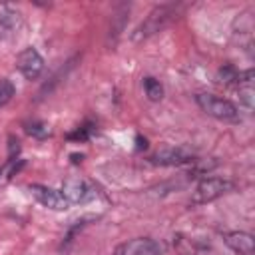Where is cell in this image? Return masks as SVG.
<instances>
[{
    "instance_id": "6da1fadb",
    "label": "cell",
    "mask_w": 255,
    "mask_h": 255,
    "mask_svg": "<svg viewBox=\"0 0 255 255\" xmlns=\"http://www.w3.org/2000/svg\"><path fill=\"white\" fill-rule=\"evenodd\" d=\"M175 18V4H161V6H155L147 18L135 28V32L131 34L133 42H139V40H145L153 34H157L159 30H163L171 20Z\"/></svg>"
},
{
    "instance_id": "7a4b0ae2",
    "label": "cell",
    "mask_w": 255,
    "mask_h": 255,
    "mask_svg": "<svg viewBox=\"0 0 255 255\" xmlns=\"http://www.w3.org/2000/svg\"><path fill=\"white\" fill-rule=\"evenodd\" d=\"M197 106L211 118L221 120V122H239V110L235 104H231L229 100L217 98L213 94H197L195 96Z\"/></svg>"
},
{
    "instance_id": "3957f363",
    "label": "cell",
    "mask_w": 255,
    "mask_h": 255,
    "mask_svg": "<svg viewBox=\"0 0 255 255\" xmlns=\"http://www.w3.org/2000/svg\"><path fill=\"white\" fill-rule=\"evenodd\" d=\"M233 189V181L229 179H221V177H205L197 183L193 195H191V203L193 205H203L209 201H215L217 197L229 193Z\"/></svg>"
},
{
    "instance_id": "277c9868",
    "label": "cell",
    "mask_w": 255,
    "mask_h": 255,
    "mask_svg": "<svg viewBox=\"0 0 255 255\" xmlns=\"http://www.w3.org/2000/svg\"><path fill=\"white\" fill-rule=\"evenodd\" d=\"M62 195L66 197V201L72 205V203H88L92 199H96L98 191L96 187L86 181V179H80V177H72L68 181H64L62 185Z\"/></svg>"
},
{
    "instance_id": "5b68a950",
    "label": "cell",
    "mask_w": 255,
    "mask_h": 255,
    "mask_svg": "<svg viewBox=\"0 0 255 255\" xmlns=\"http://www.w3.org/2000/svg\"><path fill=\"white\" fill-rule=\"evenodd\" d=\"M16 68L26 80H36L44 70V58L36 48H24L16 58Z\"/></svg>"
},
{
    "instance_id": "8992f818",
    "label": "cell",
    "mask_w": 255,
    "mask_h": 255,
    "mask_svg": "<svg viewBox=\"0 0 255 255\" xmlns=\"http://www.w3.org/2000/svg\"><path fill=\"white\" fill-rule=\"evenodd\" d=\"M159 253H161V245L149 237H135L124 241L114 251V255H159Z\"/></svg>"
},
{
    "instance_id": "52a82bcc",
    "label": "cell",
    "mask_w": 255,
    "mask_h": 255,
    "mask_svg": "<svg viewBox=\"0 0 255 255\" xmlns=\"http://www.w3.org/2000/svg\"><path fill=\"white\" fill-rule=\"evenodd\" d=\"M28 189L36 197V201L42 203L44 207H50L54 211H64V209L70 207V203L62 195V191H56V189L46 187V185H40V183H32V185H28Z\"/></svg>"
},
{
    "instance_id": "ba28073f",
    "label": "cell",
    "mask_w": 255,
    "mask_h": 255,
    "mask_svg": "<svg viewBox=\"0 0 255 255\" xmlns=\"http://www.w3.org/2000/svg\"><path fill=\"white\" fill-rule=\"evenodd\" d=\"M20 26H22V14L12 4L0 2V42L18 34Z\"/></svg>"
},
{
    "instance_id": "9c48e42d",
    "label": "cell",
    "mask_w": 255,
    "mask_h": 255,
    "mask_svg": "<svg viewBox=\"0 0 255 255\" xmlns=\"http://www.w3.org/2000/svg\"><path fill=\"white\" fill-rule=\"evenodd\" d=\"M151 161L155 165H185V163L193 161V153L183 147H167V149L157 151L151 157Z\"/></svg>"
},
{
    "instance_id": "30bf717a",
    "label": "cell",
    "mask_w": 255,
    "mask_h": 255,
    "mask_svg": "<svg viewBox=\"0 0 255 255\" xmlns=\"http://www.w3.org/2000/svg\"><path fill=\"white\" fill-rule=\"evenodd\" d=\"M223 241L229 249L239 255H253V235L245 231H231L223 235Z\"/></svg>"
},
{
    "instance_id": "8fae6325",
    "label": "cell",
    "mask_w": 255,
    "mask_h": 255,
    "mask_svg": "<svg viewBox=\"0 0 255 255\" xmlns=\"http://www.w3.org/2000/svg\"><path fill=\"white\" fill-rule=\"evenodd\" d=\"M143 90H145V96L151 100V102H159L163 98V86L159 84V80L147 76L143 78Z\"/></svg>"
},
{
    "instance_id": "7c38bea8",
    "label": "cell",
    "mask_w": 255,
    "mask_h": 255,
    "mask_svg": "<svg viewBox=\"0 0 255 255\" xmlns=\"http://www.w3.org/2000/svg\"><path fill=\"white\" fill-rule=\"evenodd\" d=\"M26 133L32 135V137H36V139H44V137L50 135V129L42 122H32V124H26Z\"/></svg>"
},
{
    "instance_id": "4fadbf2b",
    "label": "cell",
    "mask_w": 255,
    "mask_h": 255,
    "mask_svg": "<svg viewBox=\"0 0 255 255\" xmlns=\"http://www.w3.org/2000/svg\"><path fill=\"white\" fill-rule=\"evenodd\" d=\"M14 84L6 78H0V108H4L12 98H14Z\"/></svg>"
},
{
    "instance_id": "5bb4252c",
    "label": "cell",
    "mask_w": 255,
    "mask_h": 255,
    "mask_svg": "<svg viewBox=\"0 0 255 255\" xmlns=\"http://www.w3.org/2000/svg\"><path fill=\"white\" fill-rule=\"evenodd\" d=\"M237 78H239V72L233 66H225L219 70V82L221 84H237Z\"/></svg>"
},
{
    "instance_id": "9a60e30c",
    "label": "cell",
    "mask_w": 255,
    "mask_h": 255,
    "mask_svg": "<svg viewBox=\"0 0 255 255\" xmlns=\"http://www.w3.org/2000/svg\"><path fill=\"white\" fill-rule=\"evenodd\" d=\"M94 131V128H92V124H84L82 128H78L74 133H68V139H80V141H84V139H88L90 137V133Z\"/></svg>"
}]
</instances>
